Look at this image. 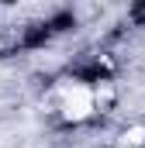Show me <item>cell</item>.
Instances as JSON below:
<instances>
[{"instance_id": "1", "label": "cell", "mask_w": 145, "mask_h": 148, "mask_svg": "<svg viewBox=\"0 0 145 148\" xmlns=\"http://www.w3.org/2000/svg\"><path fill=\"white\" fill-rule=\"evenodd\" d=\"M93 90L90 86H69L66 90V97H62V110L69 121H83V117H90L93 114Z\"/></svg>"}, {"instance_id": "2", "label": "cell", "mask_w": 145, "mask_h": 148, "mask_svg": "<svg viewBox=\"0 0 145 148\" xmlns=\"http://www.w3.org/2000/svg\"><path fill=\"white\" fill-rule=\"evenodd\" d=\"M124 145H145V131H131V134H124Z\"/></svg>"}]
</instances>
